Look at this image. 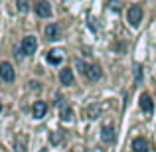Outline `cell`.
Listing matches in <instances>:
<instances>
[{"label": "cell", "instance_id": "ba28073f", "mask_svg": "<svg viewBox=\"0 0 156 152\" xmlns=\"http://www.w3.org/2000/svg\"><path fill=\"white\" fill-rule=\"evenodd\" d=\"M101 138H103L107 144H113L115 142V129L113 126H103L101 129Z\"/></svg>", "mask_w": 156, "mask_h": 152}, {"label": "cell", "instance_id": "9c48e42d", "mask_svg": "<svg viewBox=\"0 0 156 152\" xmlns=\"http://www.w3.org/2000/svg\"><path fill=\"white\" fill-rule=\"evenodd\" d=\"M140 109L144 111V113H152L154 111V105H152V99H150V95H140Z\"/></svg>", "mask_w": 156, "mask_h": 152}, {"label": "cell", "instance_id": "7a4b0ae2", "mask_svg": "<svg viewBox=\"0 0 156 152\" xmlns=\"http://www.w3.org/2000/svg\"><path fill=\"white\" fill-rule=\"evenodd\" d=\"M126 20H129V24H130L133 28H136L138 24H140V20H142V8L138 6V4L130 6L129 12H126Z\"/></svg>", "mask_w": 156, "mask_h": 152}, {"label": "cell", "instance_id": "30bf717a", "mask_svg": "<svg viewBox=\"0 0 156 152\" xmlns=\"http://www.w3.org/2000/svg\"><path fill=\"white\" fill-rule=\"evenodd\" d=\"M46 36L48 40H59V28H57V24H48L46 26Z\"/></svg>", "mask_w": 156, "mask_h": 152}, {"label": "cell", "instance_id": "5bb4252c", "mask_svg": "<svg viewBox=\"0 0 156 152\" xmlns=\"http://www.w3.org/2000/svg\"><path fill=\"white\" fill-rule=\"evenodd\" d=\"M61 118H63V121H71V118H73V111L69 109V107L63 109V111H61Z\"/></svg>", "mask_w": 156, "mask_h": 152}, {"label": "cell", "instance_id": "52a82bcc", "mask_svg": "<svg viewBox=\"0 0 156 152\" xmlns=\"http://www.w3.org/2000/svg\"><path fill=\"white\" fill-rule=\"evenodd\" d=\"M46 113H48V105L44 101H36L34 107H32V115H34V118H42Z\"/></svg>", "mask_w": 156, "mask_h": 152}, {"label": "cell", "instance_id": "6da1fadb", "mask_svg": "<svg viewBox=\"0 0 156 152\" xmlns=\"http://www.w3.org/2000/svg\"><path fill=\"white\" fill-rule=\"evenodd\" d=\"M77 67L85 73L89 81H99L101 79V67L95 63H85V61H77Z\"/></svg>", "mask_w": 156, "mask_h": 152}, {"label": "cell", "instance_id": "e0dca14e", "mask_svg": "<svg viewBox=\"0 0 156 152\" xmlns=\"http://www.w3.org/2000/svg\"><path fill=\"white\" fill-rule=\"evenodd\" d=\"M40 152H46V150H44V148H42V150H40Z\"/></svg>", "mask_w": 156, "mask_h": 152}, {"label": "cell", "instance_id": "4fadbf2b", "mask_svg": "<svg viewBox=\"0 0 156 152\" xmlns=\"http://www.w3.org/2000/svg\"><path fill=\"white\" fill-rule=\"evenodd\" d=\"M16 6H18L20 12H28V10H30V0H18Z\"/></svg>", "mask_w": 156, "mask_h": 152}, {"label": "cell", "instance_id": "7c38bea8", "mask_svg": "<svg viewBox=\"0 0 156 152\" xmlns=\"http://www.w3.org/2000/svg\"><path fill=\"white\" fill-rule=\"evenodd\" d=\"M48 61H50L51 65L61 63V51H59V50H51L50 53H48Z\"/></svg>", "mask_w": 156, "mask_h": 152}, {"label": "cell", "instance_id": "8992f818", "mask_svg": "<svg viewBox=\"0 0 156 152\" xmlns=\"http://www.w3.org/2000/svg\"><path fill=\"white\" fill-rule=\"evenodd\" d=\"M148 148H150V144H148L146 138L138 136L133 140V152H148Z\"/></svg>", "mask_w": 156, "mask_h": 152}, {"label": "cell", "instance_id": "8fae6325", "mask_svg": "<svg viewBox=\"0 0 156 152\" xmlns=\"http://www.w3.org/2000/svg\"><path fill=\"white\" fill-rule=\"evenodd\" d=\"M59 81L63 85H73V71L71 69H61V73H59Z\"/></svg>", "mask_w": 156, "mask_h": 152}, {"label": "cell", "instance_id": "2e32d148", "mask_svg": "<svg viewBox=\"0 0 156 152\" xmlns=\"http://www.w3.org/2000/svg\"><path fill=\"white\" fill-rule=\"evenodd\" d=\"M0 111H2V103H0Z\"/></svg>", "mask_w": 156, "mask_h": 152}, {"label": "cell", "instance_id": "5b68a950", "mask_svg": "<svg viewBox=\"0 0 156 152\" xmlns=\"http://www.w3.org/2000/svg\"><path fill=\"white\" fill-rule=\"evenodd\" d=\"M34 10H36V14H38L40 18H48V16H51V6H50V2H46V0L36 2Z\"/></svg>", "mask_w": 156, "mask_h": 152}, {"label": "cell", "instance_id": "3957f363", "mask_svg": "<svg viewBox=\"0 0 156 152\" xmlns=\"http://www.w3.org/2000/svg\"><path fill=\"white\" fill-rule=\"evenodd\" d=\"M36 48H38L36 38L34 36H26V38L22 40V44H20V53H22V55H32V53L36 51Z\"/></svg>", "mask_w": 156, "mask_h": 152}, {"label": "cell", "instance_id": "277c9868", "mask_svg": "<svg viewBox=\"0 0 156 152\" xmlns=\"http://www.w3.org/2000/svg\"><path fill=\"white\" fill-rule=\"evenodd\" d=\"M0 79L6 81V83L14 81V67H12L8 61H2V63H0Z\"/></svg>", "mask_w": 156, "mask_h": 152}, {"label": "cell", "instance_id": "9a60e30c", "mask_svg": "<svg viewBox=\"0 0 156 152\" xmlns=\"http://www.w3.org/2000/svg\"><path fill=\"white\" fill-rule=\"evenodd\" d=\"M87 113H89V118H97V115H99V109H97V107H91Z\"/></svg>", "mask_w": 156, "mask_h": 152}]
</instances>
